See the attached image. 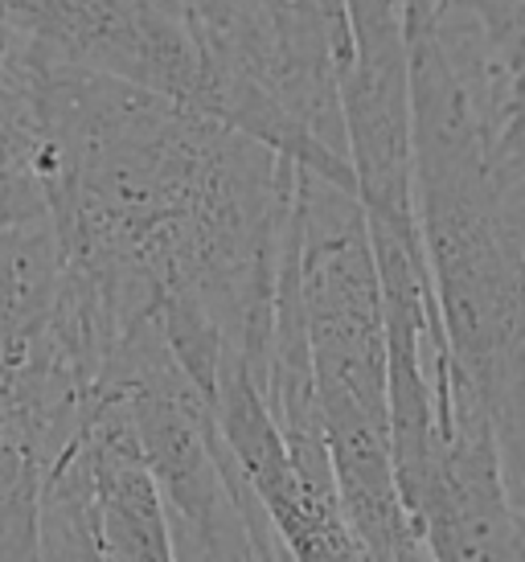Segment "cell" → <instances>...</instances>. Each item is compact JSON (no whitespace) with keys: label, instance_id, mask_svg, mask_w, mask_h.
I'll return each instance as SVG.
<instances>
[{"label":"cell","instance_id":"cell-1","mask_svg":"<svg viewBox=\"0 0 525 562\" xmlns=\"http://www.w3.org/2000/svg\"><path fill=\"white\" fill-rule=\"evenodd\" d=\"M411 202L451 361L493 415L505 448H522V132H496L406 30Z\"/></svg>","mask_w":525,"mask_h":562},{"label":"cell","instance_id":"cell-2","mask_svg":"<svg viewBox=\"0 0 525 562\" xmlns=\"http://www.w3.org/2000/svg\"><path fill=\"white\" fill-rule=\"evenodd\" d=\"M283 267L295 292L340 517L370 562H418L394 488L387 321L370 231L354 189L295 169Z\"/></svg>","mask_w":525,"mask_h":562},{"label":"cell","instance_id":"cell-3","mask_svg":"<svg viewBox=\"0 0 525 562\" xmlns=\"http://www.w3.org/2000/svg\"><path fill=\"white\" fill-rule=\"evenodd\" d=\"M390 460L418 562H522L517 456L456 361H394Z\"/></svg>","mask_w":525,"mask_h":562}]
</instances>
